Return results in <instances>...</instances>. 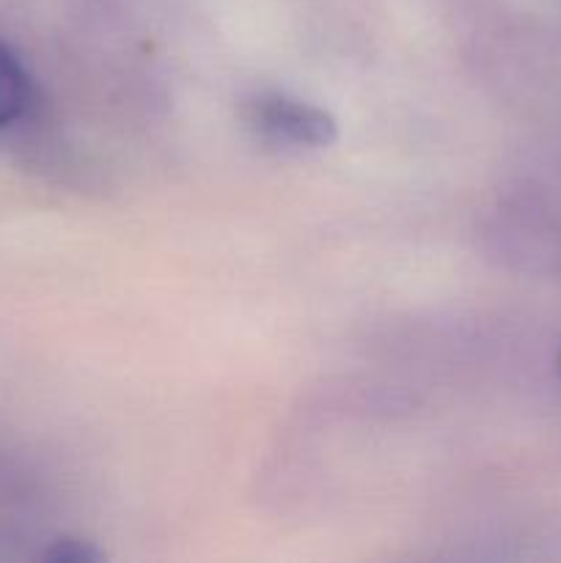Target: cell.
<instances>
[{
  "label": "cell",
  "instance_id": "6da1fadb",
  "mask_svg": "<svg viewBox=\"0 0 561 563\" xmlns=\"http://www.w3.org/2000/svg\"><path fill=\"white\" fill-rule=\"evenodd\" d=\"M251 124L267 141L284 146L319 148L336 141V119L322 108L284 97V93H264L253 99Z\"/></svg>",
  "mask_w": 561,
  "mask_h": 563
},
{
  "label": "cell",
  "instance_id": "7a4b0ae2",
  "mask_svg": "<svg viewBox=\"0 0 561 563\" xmlns=\"http://www.w3.org/2000/svg\"><path fill=\"white\" fill-rule=\"evenodd\" d=\"M31 102V80L9 44L0 42V126L20 119Z\"/></svg>",
  "mask_w": 561,
  "mask_h": 563
},
{
  "label": "cell",
  "instance_id": "3957f363",
  "mask_svg": "<svg viewBox=\"0 0 561 563\" xmlns=\"http://www.w3.org/2000/svg\"><path fill=\"white\" fill-rule=\"evenodd\" d=\"M50 561H58V563H88V561H97L99 553L88 544L75 542V539H64V542H55V548L47 553Z\"/></svg>",
  "mask_w": 561,
  "mask_h": 563
}]
</instances>
